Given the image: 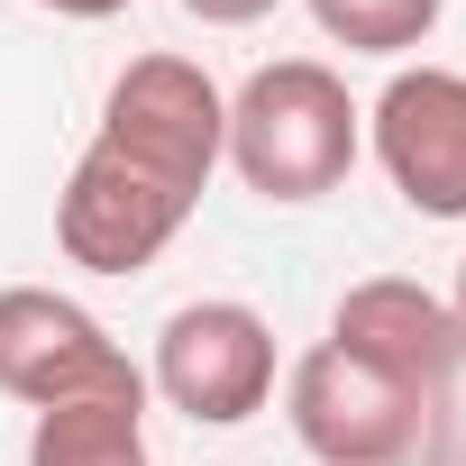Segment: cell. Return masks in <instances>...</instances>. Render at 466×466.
<instances>
[{
  "instance_id": "obj_1",
  "label": "cell",
  "mask_w": 466,
  "mask_h": 466,
  "mask_svg": "<svg viewBox=\"0 0 466 466\" xmlns=\"http://www.w3.org/2000/svg\"><path fill=\"white\" fill-rule=\"evenodd\" d=\"M228 165L257 201H320L357 174L366 156V110L348 101V83L320 56H284L257 65L228 92Z\"/></svg>"
},
{
  "instance_id": "obj_2",
  "label": "cell",
  "mask_w": 466,
  "mask_h": 466,
  "mask_svg": "<svg viewBox=\"0 0 466 466\" xmlns=\"http://www.w3.org/2000/svg\"><path fill=\"white\" fill-rule=\"evenodd\" d=\"M0 393L56 411V402H147V366L56 284H0Z\"/></svg>"
},
{
  "instance_id": "obj_3",
  "label": "cell",
  "mask_w": 466,
  "mask_h": 466,
  "mask_svg": "<svg viewBox=\"0 0 466 466\" xmlns=\"http://www.w3.org/2000/svg\"><path fill=\"white\" fill-rule=\"evenodd\" d=\"M201 210L192 183L119 156V147H83V165L65 174L56 192V248L83 266V275H147L174 238H183V219Z\"/></svg>"
},
{
  "instance_id": "obj_4",
  "label": "cell",
  "mask_w": 466,
  "mask_h": 466,
  "mask_svg": "<svg viewBox=\"0 0 466 466\" xmlns=\"http://www.w3.org/2000/svg\"><path fill=\"white\" fill-rule=\"evenodd\" d=\"M284 420L320 466H411L430 439V393L339 357L329 339L284 375Z\"/></svg>"
},
{
  "instance_id": "obj_5",
  "label": "cell",
  "mask_w": 466,
  "mask_h": 466,
  "mask_svg": "<svg viewBox=\"0 0 466 466\" xmlns=\"http://www.w3.org/2000/svg\"><path fill=\"white\" fill-rule=\"evenodd\" d=\"M147 384L201 430L257 420L275 402V329H266V311H248V302H183L156 329Z\"/></svg>"
},
{
  "instance_id": "obj_6",
  "label": "cell",
  "mask_w": 466,
  "mask_h": 466,
  "mask_svg": "<svg viewBox=\"0 0 466 466\" xmlns=\"http://www.w3.org/2000/svg\"><path fill=\"white\" fill-rule=\"evenodd\" d=\"M101 147H119V156H137V165L201 192L219 147H228V92L192 56H137L101 101Z\"/></svg>"
},
{
  "instance_id": "obj_7",
  "label": "cell",
  "mask_w": 466,
  "mask_h": 466,
  "mask_svg": "<svg viewBox=\"0 0 466 466\" xmlns=\"http://www.w3.org/2000/svg\"><path fill=\"white\" fill-rule=\"evenodd\" d=\"M366 147L420 219H466V74L402 65L366 110Z\"/></svg>"
},
{
  "instance_id": "obj_8",
  "label": "cell",
  "mask_w": 466,
  "mask_h": 466,
  "mask_svg": "<svg viewBox=\"0 0 466 466\" xmlns=\"http://www.w3.org/2000/svg\"><path fill=\"white\" fill-rule=\"evenodd\" d=\"M329 348L439 402L448 375L466 366V320H457L439 293H420L411 275H366V284L339 293V311H329Z\"/></svg>"
},
{
  "instance_id": "obj_9",
  "label": "cell",
  "mask_w": 466,
  "mask_h": 466,
  "mask_svg": "<svg viewBox=\"0 0 466 466\" xmlns=\"http://www.w3.org/2000/svg\"><path fill=\"white\" fill-rule=\"evenodd\" d=\"M28 466H147V402H56L28 430Z\"/></svg>"
},
{
  "instance_id": "obj_10",
  "label": "cell",
  "mask_w": 466,
  "mask_h": 466,
  "mask_svg": "<svg viewBox=\"0 0 466 466\" xmlns=\"http://www.w3.org/2000/svg\"><path fill=\"white\" fill-rule=\"evenodd\" d=\"M439 10L448 0H311L320 37L348 56H411V46H430Z\"/></svg>"
},
{
  "instance_id": "obj_11",
  "label": "cell",
  "mask_w": 466,
  "mask_h": 466,
  "mask_svg": "<svg viewBox=\"0 0 466 466\" xmlns=\"http://www.w3.org/2000/svg\"><path fill=\"white\" fill-rule=\"evenodd\" d=\"M266 10H284V0H183V19H201V28H257Z\"/></svg>"
},
{
  "instance_id": "obj_12",
  "label": "cell",
  "mask_w": 466,
  "mask_h": 466,
  "mask_svg": "<svg viewBox=\"0 0 466 466\" xmlns=\"http://www.w3.org/2000/svg\"><path fill=\"white\" fill-rule=\"evenodd\" d=\"M37 10H56V19H119L128 0H37Z\"/></svg>"
},
{
  "instance_id": "obj_13",
  "label": "cell",
  "mask_w": 466,
  "mask_h": 466,
  "mask_svg": "<svg viewBox=\"0 0 466 466\" xmlns=\"http://www.w3.org/2000/svg\"><path fill=\"white\" fill-rule=\"evenodd\" d=\"M448 311H457V320H466V257H457V302H448Z\"/></svg>"
}]
</instances>
